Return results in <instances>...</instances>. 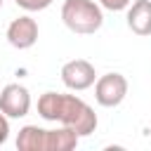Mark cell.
Returning a JSON list of instances; mask_svg holds the SVG:
<instances>
[{
	"label": "cell",
	"instance_id": "5",
	"mask_svg": "<svg viewBox=\"0 0 151 151\" xmlns=\"http://www.w3.org/2000/svg\"><path fill=\"white\" fill-rule=\"evenodd\" d=\"M97 71L87 59H71L61 66V83L73 90V92H83L87 87H92L97 83Z\"/></svg>",
	"mask_w": 151,
	"mask_h": 151
},
{
	"label": "cell",
	"instance_id": "8",
	"mask_svg": "<svg viewBox=\"0 0 151 151\" xmlns=\"http://www.w3.org/2000/svg\"><path fill=\"white\" fill-rule=\"evenodd\" d=\"M127 28L137 35H151V0H132L130 2Z\"/></svg>",
	"mask_w": 151,
	"mask_h": 151
},
{
	"label": "cell",
	"instance_id": "10",
	"mask_svg": "<svg viewBox=\"0 0 151 151\" xmlns=\"http://www.w3.org/2000/svg\"><path fill=\"white\" fill-rule=\"evenodd\" d=\"M101 5V9H109V12H123L130 7L132 0H97Z\"/></svg>",
	"mask_w": 151,
	"mask_h": 151
},
{
	"label": "cell",
	"instance_id": "7",
	"mask_svg": "<svg viewBox=\"0 0 151 151\" xmlns=\"http://www.w3.org/2000/svg\"><path fill=\"white\" fill-rule=\"evenodd\" d=\"M7 42L17 50H31L35 42H38V35H40V28H38V21L28 14H21L17 19L9 21L7 26Z\"/></svg>",
	"mask_w": 151,
	"mask_h": 151
},
{
	"label": "cell",
	"instance_id": "6",
	"mask_svg": "<svg viewBox=\"0 0 151 151\" xmlns=\"http://www.w3.org/2000/svg\"><path fill=\"white\" fill-rule=\"evenodd\" d=\"M0 111L7 118H24L31 111V92L19 85V83H9L0 90Z\"/></svg>",
	"mask_w": 151,
	"mask_h": 151
},
{
	"label": "cell",
	"instance_id": "12",
	"mask_svg": "<svg viewBox=\"0 0 151 151\" xmlns=\"http://www.w3.org/2000/svg\"><path fill=\"white\" fill-rule=\"evenodd\" d=\"M0 9H2V0H0Z\"/></svg>",
	"mask_w": 151,
	"mask_h": 151
},
{
	"label": "cell",
	"instance_id": "1",
	"mask_svg": "<svg viewBox=\"0 0 151 151\" xmlns=\"http://www.w3.org/2000/svg\"><path fill=\"white\" fill-rule=\"evenodd\" d=\"M38 113L42 120L66 125V127L76 130L80 137H90L99 125L94 109L78 94L45 92L38 97Z\"/></svg>",
	"mask_w": 151,
	"mask_h": 151
},
{
	"label": "cell",
	"instance_id": "3",
	"mask_svg": "<svg viewBox=\"0 0 151 151\" xmlns=\"http://www.w3.org/2000/svg\"><path fill=\"white\" fill-rule=\"evenodd\" d=\"M61 21L68 31L80 35H92L104 24L101 5L94 0H64L61 5Z\"/></svg>",
	"mask_w": 151,
	"mask_h": 151
},
{
	"label": "cell",
	"instance_id": "11",
	"mask_svg": "<svg viewBox=\"0 0 151 151\" xmlns=\"http://www.w3.org/2000/svg\"><path fill=\"white\" fill-rule=\"evenodd\" d=\"M9 139V118L0 111V146Z\"/></svg>",
	"mask_w": 151,
	"mask_h": 151
},
{
	"label": "cell",
	"instance_id": "4",
	"mask_svg": "<svg viewBox=\"0 0 151 151\" xmlns=\"http://www.w3.org/2000/svg\"><path fill=\"white\" fill-rule=\"evenodd\" d=\"M127 78L118 71H111V73H104L97 78L94 83V99L99 106L104 109H116L123 104V99L127 97Z\"/></svg>",
	"mask_w": 151,
	"mask_h": 151
},
{
	"label": "cell",
	"instance_id": "9",
	"mask_svg": "<svg viewBox=\"0 0 151 151\" xmlns=\"http://www.w3.org/2000/svg\"><path fill=\"white\" fill-rule=\"evenodd\" d=\"M17 2V7H21L24 12H42V9H47L54 0H14Z\"/></svg>",
	"mask_w": 151,
	"mask_h": 151
},
{
	"label": "cell",
	"instance_id": "2",
	"mask_svg": "<svg viewBox=\"0 0 151 151\" xmlns=\"http://www.w3.org/2000/svg\"><path fill=\"white\" fill-rule=\"evenodd\" d=\"M80 142V134L66 125L45 130L38 125H24L17 134L19 151H73Z\"/></svg>",
	"mask_w": 151,
	"mask_h": 151
}]
</instances>
